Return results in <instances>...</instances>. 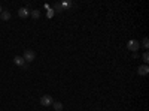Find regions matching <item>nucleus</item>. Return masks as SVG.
<instances>
[{
  "label": "nucleus",
  "instance_id": "f257e3e1",
  "mask_svg": "<svg viewBox=\"0 0 149 111\" xmlns=\"http://www.w3.org/2000/svg\"><path fill=\"white\" fill-rule=\"evenodd\" d=\"M127 48L130 51H133V53H136L140 48V42L139 41H136V39H130L128 42H127Z\"/></svg>",
  "mask_w": 149,
  "mask_h": 111
},
{
  "label": "nucleus",
  "instance_id": "f03ea898",
  "mask_svg": "<svg viewBox=\"0 0 149 111\" xmlns=\"http://www.w3.org/2000/svg\"><path fill=\"white\" fill-rule=\"evenodd\" d=\"M22 59H24V62H27V63H31V62L36 59V54L31 50H26L24 54H22Z\"/></svg>",
  "mask_w": 149,
  "mask_h": 111
},
{
  "label": "nucleus",
  "instance_id": "7ed1b4c3",
  "mask_svg": "<svg viewBox=\"0 0 149 111\" xmlns=\"http://www.w3.org/2000/svg\"><path fill=\"white\" fill-rule=\"evenodd\" d=\"M52 96H49V95H43L42 98H40V105H43V107H49V105H52Z\"/></svg>",
  "mask_w": 149,
  "mask_h": 111
},
{
  "label": "nucleus",
  "instance_id": "20e7f679",
  "mask_svg": "<svg viewBox=\"0 0 149 111\" xmlns=\"http://www.w3.org/2000/svg\"><path fill=\"white\" fill-rule=\"evenodd\" d=\"M29 15H30V11L27 8H19V11H18V17L19 18H27Z\"/></svg>",
  "mask_w": 149,
  "mask_h": 111
},
{
  "label": "nucleus",
  "instance_id": "39448f33",
  "mask_svg": "<svg viewBox=\"0 0 149 111\" xmlns=\"http://www.w3.org/2000/svg\"><path fill=\"white\" fill-rule=\"evenodd\" d=\"M14 63H15L17 66H21V68H22L24 65H26V62H24V59H22L21 56H15V57H14Z\"/></svg>",
  "mask_w": 149,
  "mask_h": 111
},
{
  "label": "nucleus",
  "instance_id": "423d86ee",
  "mask_svg": "<svg viewBox=\"0 0 149 111\" xmlns=\"http://www.w3.org/2000/svg\"><path fill=\"white\" fill-rule=\"evenodd\" d=\"M139 75H148V72H149V68H148V65H142V66H139Z\"/></svg>",
  "mask_w": 149,
  "mask_h": 111
},
{
  "label": "nucleus",
  "instance_id": "0eeeda50",
  "mask_svg": "<svg viewBox=\"0 0 149 111\" xmlns=\"http://www.w3.org/2000/svg\"><path fill=\"white\" fill-rule=\"evenodd\" d=\"M0 18L5 20V21L10 20V12H9V11H2V14H0Z\"/></svg>",
  "mask_w": 149,
  "mask_h": 111
},
{
  "label": "nucleus",
  "instance_id": "6e6552de",
  "mask_svg": "<svg viewBox=\"0 0 149 111\" xmlns=\"http://www.w3.org/2000/svg\"><path fill=\"white\" fill-rule=\"evenodd\" d=\"M52 107H54L55 111H61V110H63V104H61V102H52Z\"/></svg>",
  "mask_w": 149,
  "mask_h": 111
},
{
  "label": "nucleus",
  "instance_id": "1a4fd4ad",
  "mask_svg": "<svg viewBox=\"0 0 149 111\" xmlns=\"http://www.w3.org/2000/svg\"><path fill=\"white\" fill-rule=\"evenodd\" d=\"M30 15L34 18V20H37V18H39L40 17V11H37V9H34V11H31L30 12Z\"/></svg>",
  "mask_w": 149,
  "mask_h": 111
},
{
  "label": "nucleus",
  "instance_id": "9d476101",
  "mask_svg": "<svg viewBox=\"0 0 149 111\" xmlns=\"http://www.w3.org/2000/svg\"><path fill=\"white\" fill-rule=\"evenodd\" d=\"M142 47L145 48V50H148V48H149V41H148V38H145V39L142 41Z\"/></svg>",
  "mask_w": 149,
  "mask_h": 111
},
{
  "label": "nucleus",
  "instance_id": "9b49d317",
  "mask_svg": "<svg viewBox=\"0 0 149 111\" xmlns=\"http://www.w3.org/2000/svg\"><path fill=\"white\" fill-rule=\"evenodd\" d=\"M142 59H143V62H145V65H148V62H149V54H148V51H146V53H143Z\"/></svg>",
  "mask_w": 149,
  "mask_h": 111
},
{
  "label": "nucleus",
  "instance_id": "f8f14e48",
  "mask_svg": "<svg viewBox=\"0 0 149 111\" xmlns=\"http://www.w3.org/2000/svg\"><path fill=\"white\" fill-rule=\"evenodd\" d=\"M54 9L57 12H61V11H63V6H61V5H54Z\"/></svg>",
  "mask_w": 149,
  "mask_h": 111
},
{
  "label": "nucleus",
  "instance_id": "ddd939ff",
  "mask_svg": "<svg viewBox=\"0 0 149 111\" xmlns=\"http://www.w3.org/2000/svg\"><path fill=\"white\" fill-rule=\"evenodd\" d=\"M61 6H63V8H70V6H72V3H70V2H64Z\"/></svg>",
  "mask_w": 149,
  "mask_h": 111
},
{
  "label": "nucleus",
  "instance_id": "4468645a",
  "mask_svg": "<svg viewBox=\"0 0 149 111\" xmlns=\"http://www.w3.org/2000/svg\"><path fill=\"white\" fill-rule=\"evenodd\" d=\"M2 11H3V9H2V6H0V14H2Z\"/></svg>",
  "mask_w": 149,
  "mask_h": 111
}]
</instances>
